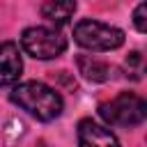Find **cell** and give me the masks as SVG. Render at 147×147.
I'll list each match as a JSON object with an SVG mask.
<instances>
[{"mask_svg": "<svg viewBox=\"0 0 147 147\" xmlns=\"http://www.w3.org/2000/svg\"><path fill=\"white\" fill-rule=\"evenodd\" d=\"M9 99L23 108L25 113H30L32 117L41 119V122H51L55 117L62 115V108H64V101L62 96L48 87L46 83H39V80H25V83H18Z\"/></svg>", "mask_w": 147, "mask_h": 147, "instance_id": "obj_1", "label": "cell"}, {"mask_svg": "<svg viewBox=\"0 0 147 147\" xmlns=\"http://www.w3.org/2000/svg\"><path fill=\"white\" fill-rule=\"evenodd\" d=\"M74 39L78 46L87 48V51H115L124 44V32L115 25L94 21V18H83L74 25Z\"/></svg>", "mask_w": 147, "mask_h": 147, "instance_id": "obj_2", "label": "cell"}, {"mask_svg": "<svg viewBox=\"0 0 147 147\" xmlns=\"http://www.w3.org/2000/svg\"><path fill=\"white\" fill-rule=\"evenodd\" d=\"M99 115L110 126H136L147 115V103L133 92H122L99 106Z\"/></svg>", "mask_w": 147, "mask_h": 147, "instance_id": "obj_3", "label": "cell"}, {"mask_svg": "<svg viewBox=\"0 0 147 147\" xmlns=\"http://www.w3.org/2000/svg\"><path fill=\"white\" fill-rule=\"evenodd\" d=\"M21 48L28 55H32L34 60H53L67 51V37L55 28L34 25V28L23 30Z\"/></svg>", "mask_w": 147, "mask_h": 147, "instance_id": "obj_4", "label": "cell"}, {"mask_svg": "<svg viewBox=\"0 0 147 147\" xmlns=\"http://www.w3.org/2000/svg\"><path fill=\"white\" fill-rule=\"evenodd\" d=\"M78 147H119L115 133L92 119H83L78 124Z\"/></svg>", "mask_w": 147, "mask_h": 147, "instance_id": "obj_5", "label": "cell"}, {"mask_svg": "<svg viewBox=\"0 0 147 147\" xmlns=\"http://www.w3.org/2000/svg\"><path fill=\"white\" fill-rule=\"evenodd\" d=\"M21 71H23V60L18 46L14 41L0 44V87L18 83Z\"/></svg>", "mask_w": 147, "mask_h": 147, "instance_id": "obj_6", "label": "cell"}, {"mask_svg": "<svg viewBox=\"0 0 147 147\" xmlns=\"http://www.w3.org/2000/svg\"><path fill=\"white\" fill-rule=\"evenodd\" d=\"M78 69L87 80H96V83L108 80V76H110V67L106 62H101L99 57H94V55H80L78 57Z\"/></svg>", "mask_w": 147, "mask_h": 147, "instance_id": "obj_7", "label": "cell"}, {"mask_svg": "<svg viewBox=\"0 0 147 147\" xmlns=\"http://www.w3.org/2000/svg\"><path fill=\"white\" fill-rule=\"evenodd\" d=\"M74 11H76V2H55V0H51V2L41 5V16L48 18L51 23H57V25L67 23L74 16Z\"/></svg>", "mask_w": 147, "mask_h": 147, "instance_id": "obj_8", "label": "cell"}, {"mask_svg": "<svg viewBox=\"0 0 147 147\" xmlns=\"http://www.w3.org/2000/svg\"><path fill=\"white\" fill-rule=\"evenodd\" d=\"M133 25L138 32H145L147 30V2H140L133 11Z\"/></svg>", "mask_w": 147, "mask_h": 147, "instance_id": "obj_9", "label": "cell"}, {"mask_svg": "<svg viewBox=\"0 0 147 147\" xmlns=\"http://www.w3.org/2000/svg\"><path fill=\"white\" fill-rule=\"evenodd\" d=\"M34 147H48V145H46V142H37Z\"/></svg>", "mask_w": 147, "mask_h": 147, "instance_id": "obj_10", "label": "cell"}]
</instances>
